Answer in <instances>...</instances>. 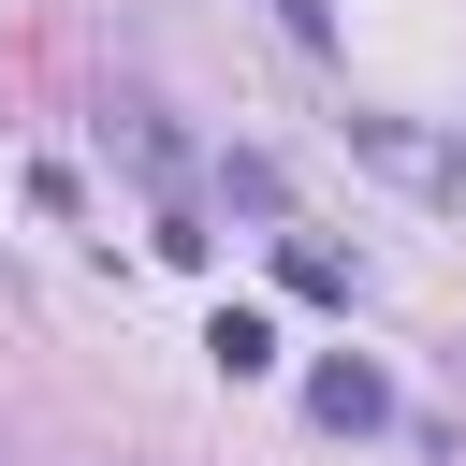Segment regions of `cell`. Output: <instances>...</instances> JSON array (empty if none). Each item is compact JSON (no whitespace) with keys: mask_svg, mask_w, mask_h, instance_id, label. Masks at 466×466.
I'll return each instance as SVG.
<instances>
[{"mask_svg":"<svg viewBox=\"0 0 466 466\" xmlns=\"http://www.w3.org/2000/svg\"><path fill=\"white\" fill-rule=\"evenodd\" d=\"M306 408H320L335 437H364V422H393V393H379V364H320V379H306Z\"/></svg>","mask_w":466,"mask_h":466,"instance_id":"1","label":"cell"},{"mask_svg":"<svg viewBox=\"0 0 466 466\" xmlns=\"http://www.w3.org/2000/svg\"><path fill=\"white\" fill-rule=\"evenodd\" d=\"M277 277H291V291H306V306H350V262H335V248H320V233H291V248H277Z\"/></svg>","mask_w":466,"mask_h":466,"instance_id":"2","label":"cell"},{"mask_svg":"<svg viewBox=\"0 0 466 466\" xmlns=\"http://www.w3.org/2000/svg\"><path fill=\"white\" fill-rule=\"evenodd\" d=\"M204 350H218L233 379H262V364H277V320H262V306H218V335H204Z\"/></svg>","mask_w":466,"mask_h":466,"instance_id":"3","label":"cell"},{"mask_svg":"<svg viewBox=\"0 0 466 466\" xmlns=\"http://www.w3.org/2000/svg\"><path fill=\"white\" fill-rule=\"evenodd\" d=\"M277 15H291V29H306V44H320V29H335V15H320V0H277Z\"/></svg>","mask_w":466,"mask_h":466,"instance_id":"4","label":"cell"}]
</instances>
